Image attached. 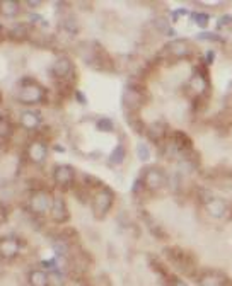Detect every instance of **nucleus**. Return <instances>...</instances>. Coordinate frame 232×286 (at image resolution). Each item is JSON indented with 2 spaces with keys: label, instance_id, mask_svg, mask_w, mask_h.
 Returning <instances> with one entry per match:
<instances>
[{
  "label": "nucleus",
  "instance_id": "nucleus-1",
  "mask_svg": "<svg viewBox=\"0 0 232 286\" xmlns=\"http://www.w3.org/2000/svg\"><path fill=\"white\" fill-rule=\"evenodd\" d=\"M16 97L21 104H44L48 102V91L35 79L26 77L21 80V89Z\"/></svg>",
  "mask_w": 232,
  "mask_h": 286
},
{
  "label": "nucleus",
  "instance_id": "nucleus-2",
  "mask_svg": "<svg viewBox=\"0 0 232 286\" xmlns=\"http://www.w3.org/2000/svg\"><path fill=\"white\" fill-rule=\"evenodd\" d=\"M115 203V192L111 188L103 186L96 191V194L92 196V210L97 218H104L108 215V211L111 210Z\"/></svg>",
  "mask_w": 232,
  "mask_h": 286
},
{
  "label": "nucleus",
  "instance_id": "nucleus-3",
  "mask_svg": "<svg viewBox=\"0 0 232 286\" xmlns=\"http://www.w3.org/2000/svg\"><path fill=\"white\" fill-rule=\"evenodd\" d=\"M144 104H145L144 89L138 87V85L130 84L128 87L125 89V92H123V107H125L130 114H133L135 111L140 109Z\"/></svg>",
  "mask_w": 232,
  "mask_h": 286
},
{
  "label": "nucleus",
  "instance_id": "nucleus-4",
  "mask_svg": "<svg viewBox=\"0 0 232 286\" xmlns=\"http://www.w3.org/2000/svg\"><path fill=\"white\" fill-rule=\"evenodd\" d=\"M51 203H53V198H50L48 191H35L31 194L28 201V206H29V211L33 215H38V217H43L46 211L51 210Z\"/></svg>",
  "mask_w": 232,
  "mask_h": 286
},
{
  "label": "nucleus",
  "instance_id": "nucleus-5",
  "mask_svg": "<svg viewBox=\"0 0 232 286\" xmlns=\"http://www.w3.org/2000/svg\"><path fill=\"white\" fill-rule=\"evenodd\" d=\"M50 73L58 82H70V77L76 73V66H74V62L69 57H58L51 65Z\"/></svg>",
  "mask_w": 232,
  "mask_h": 286
},
{
  "label": "nucleus",
  "instance_id": "nucleus-6",
  "mask_svg": "<svg viewBox=\"0 0 232 286\" xmlns=\"http://www.w3.org/2000/svg\"><path fill=\"white\" fill-rule=\"evenodd\" d=\"M140 179L144 183V188L152 192L159 191V189H162L166 186V176H164V172L159 167H149V169H145L144 174L140 176Z\"/></svg>",
  "mask_w": 232,
  "mask_h": 286
},
{
  "label": "nucleus",
  "instance_id": "nucleus-7",
  "mask_svg": "<svg viewBox=\"0 0 232 286\" xmlns=\"http://www.w3.org/2000/svg\"><path fill=\"white\" fill-rule=\"evenodd\" d=\"M53 179H55V183H57V186L67 189V188H70V186L74 184V179H76V170H74V167L65 165V163L57 165L53 169Z\"/></svg>",
  "mask_w": 232,
  "mask_h": 286
},
{
  "label": "nucleus",
  "instance_id": "nucleus-8",
  "mask_svg": "<svg viewBox=\"0 0 232 286\" xmlns=\"http://www.w3.org/2000/svg\"><path fill=\"white\" fill-rule=\"evenodd\" d=\"M51 217L57 223L63 225L70 220V211H69V206H67V201L62 198V196H55L53 198V203H51Z\"/></svg>",
  "mask_w": 232,
  "mask_h": 286
},
{
  "label": "nucleus",
  "instance_id": "nucleus-9",
  "mask_svg": "<svg viewBox=\"0 0 232 286\" xmlns=\"http://www.w3.org/2000/svg\"><path fill=\"white\" fill-rule=\"evenodd\" d=\"M166 53L171 55L173 58H186L190 53H192V46H190V41L188 39H174L171 43L166 44Z\"/></svg>",
  "mask_w": 232,
  "mask_h": 286
},
{
  "label": "nucleus",
  "instance_id": "nucleus-10",
  "mask_svg": "<svg viewBox=\"0 0 232 286\" xmlns=\"http://www.w3.org/2000/svg\"><path fill=\"white\" fill-rule=\"evenodd\" d=\"M205 210L212 218H224L229 211V206H227L226 199L212 196L208 201H205Z\"/></svg>",
  "mask_w": 232,
  "mask_h": 286
},
{
  "label": "nucleus",
  "instance_id": "nucleus-11",
  "mask_svg": "<svg viewBox=\"0 0 232 286\" xmlns=\"http://www.w3.org/2000/svg\"><path fill=\"white\" fill-rule=\"evenodd\" d=\"M31 34H33V26L29 24V22H17V24H14L12 28L7 31V38L12 41H17V43L29 39Z\"/></svg>",
  "mask_w": 232,
  "mask_h": 286
},
{
  "label": "nucleus",
  "instance_id": "nucleus-12",
  "mask_svg": "<svg viewBox=\"0 0 232 286\" xmlns=\"http://www.w3.org/2000/svg\"><path fill=\"white\" fill-rule=\"evenodd\" d=\"M22 244L19 239H14V237H5V239L0 240V255L3 259H12L16 257L21 252Z\"/></svg>",
  "mask_w": 232,
  "mask_h": 286
},
{
  "label": "nucleus",
  "instance_id": "nucleus-13",
  "mask_svg": "<svg viewBox=\"0 0 232 286\" xmlns=\"http://www.w3.org/2000/svg\"><path fill=\"white\" fill-rule=\"evenodd\" d=\"M28 157L31 162L35 163H43L48 157V148L46 143L41 142V140H36V142L29 143L28 147Z\"/></svg>",
  "mask_w": 232,
  "mask_h": 286
},
{
  "label": "nucleus",
  "instance_id": "nucleus-14",
  "mask_svg": "<svg viewBox=\"0 0 232 286\" xmlns=\"http://www.w3.org/2000/svg\"><path fill=\"white\" fill-rule=\"evenodd\" d=\"M200 286H226L227 278L219 271H205L198 280Z\"/></svg>",
  "mask_w": 232,
  "mask_h": 286
},
{
  "label": "nucleus",
  "instance_id": "nucleus-15",
  "mask_svg": "<svg viewBox=\"0 0 232 286\" xmlns=\"http://www.w3.org/2000/svg\"><path fill=\"white\" fill-rule=\"evenodd\" d=\"M147 135L152 142L160 143L167 136V125L164 121H154L152 125L147 126Z\"/></svg>",
  "mask_w": 232,
  "mask_h": 286
},
{
  "label": "nucleus",
  "instance_id": "nucleus-16",
  "mask_svg": "<svg viewBox=\"0 0 232 286\" xmlns=\"http://www.w3.org/2000/svg\"><path fill=\"white\" fill-rule=\"evenodd\" d=\"M28 281L31 286H50V278L43 269H33L28 274Z\"/></svg>",
  "mask_w": 232,
  "mask_h": 286
},
{
  "label": "nucleus",
  "instance_id": "nucleus-17",
  "mask_svg": "<svg viewBox=\"0 0 232 286\" xmlns=\"http://www.w3.org/2000/svg\"><path fill=\"white\" fill-rule=\"evenodd\" d=\"M21 126L24 129H38L41 126V116L39 113H24L21 116Z\"/></svg>",
  "mask_w": 232,
  "mask_h": 286
},
{
  "label": "nucleus",
  "instance_id": "nucleus-18",
  "mask_svg": "<svg viewBox=\"0 0 232 286\" xmlns=\"http://www.w3.org/2000/svg\"><path fill=\"white\" fill-rule=\"evenodd\" d=\"M125 159H126V148L119 143V145H116L115 150L110 154L108 162H110V165H121V163L125 162Z\"/></svg>",
  "mask_w": 232,
  "mask_h": 286
},
{
  "label": "nucleus",
  "instance_id": "nucleus-19",
  "mask_svg": "<svg viewBox=\"0 0 232 286\" xmlns=\"http://www.w3.org/2000/svg\"><path fill=\"white\" fill-rule=\"evenodd\" d=\"M12 133H14L12 121H10L7 116H2V114H0V140L10 138V136H12Z\"/></svg>",
  "mask_w": 232,
  "mask_h": 286
},
{
  "label": "nucleus",
  "instance_id": "nucleus-20",
  "mask_svg": "<svg viewBox=\"0 0 232 286\" xmlns=\"http://www.w3.org/2000/svg\"><path fill=\"white\" fill-rule=\"evenodd\" d=\"M31 43L36 44V46H50L51 43H53V36L48 34V32H35L33 31L31 34Z\"/></svg>",
  "mask_w": 232,
  "mask_h": 286
},
{
  "label": "nucleus",
  "instance_id": "nucleus-21",
  "mask_svg": "<svg viewBox=\"0 0 232 286\" xmlns=\"http://www.w3.org/2000/svg\"><path fill=\"white\" fill-rule=\"evenodd\" d=\"M19 2H2L0 3V12L5 14L7 17H16L19 14Z\"/></svg>",
  "mask_w": 232,
  "mask_h": 286
},
{
  "label": "nucleus",
  "instance_id": "nucleus-22",
  "mask_svg": "<svg viewBox=\"0 0 232 286\" xmlns=\"http://www.w3.org/2000/svg\"><path fill=\"white\" fill-rule=\"evenodd\" d=\"M126 121H128L130 128H132L135 133H142L144 129H147V128L144 126V123H142L140 118L135 116V114H130V113H128V116H126Z\"/></svg>",
  "mask_w": 232,
  "mask_h": 286
},
{
  "label": "nucleus",
  "instance_id": "nucleus-23",
  "mask_svg": "<svg viewBox=\"0 0 232 286\" xmlns=\"http://www.w3.org/2000/svg\"><path fill=\"white\" fill-rule=\"evenodd\" d=\"M96 128L99 129V131H103V133H110V131H113L115 129V125H113V121H111L110 118H99V120L96 121Z\"/></svg>",
  "mask_w": 232,
  "mask_h": 286
},
{
  "label": "nucleus",
  "instance_id": "nucleus-24",
  "mask_svg": "<svg viewBox=\"0 0 232 286\" xmlns=\"http://www.w3.org/2000/svg\"><path fill=\"white\" fill-rule=\"evenodd\" d=\"M82 186L84 188H103V183H101V179H97V177L91 176V174H84V177H82Z\"/></svg>",
  "mask_w": 232,
  "mask_h": 286
},
{
  "label": "nucleus",
  "instance_id": "nucleus-25",
  "mask_svg": "<svg viewBox=\"0 0 232 286\" xmlns=\"http://www.w3.org/2000/svg\"><path fill=\"white\" fill-rule=\"evenodd\" d=\"M192 19L194 21V24L200 26V28H207L208 22H210V16L205 12H192Z\"/></svg>",
  "mask_w": 232,
  "mask_h": 286
},
{
  "label": "nucleus",
  "instance_id": "nucleus-26",
  "mask_svg": "<svg viewBox=\"0 0 232 286\" xmlns=\"http://www.w3.org/2000/svg\"><path fill=\"white\" fill-rule=\"evenodd\" d=\"M137 155H138V159H140L142 162H147L149 159L152 157V152H151V148H149V145L147 143H138L137 145Z\"/></svg>",
  "mask_w": 232,
  "mask_h": 286
},
{
  "label": "nucleus",
  "instance_id": "nucleus-27",
  "mask_svg": "<svg viewBox=\"0 0 232 286\" xmlns=\"http://www.w3.org/2000/svg\"><path fill=\"white\" fill-rule=\"evenodd\" d=\"M62 28L65 29L69 34H72V36H76L77 32H78V22L76 17H72V19H65L62 22Z\"/></svg>",
  "mask_w": 232,
  "mask_h": 286
},
{
  "label": "nucleus",
  "instance_id": "nucleus-28",
  "mask_svg": "<svg viewBox=\"0 0 232 286\" xmlns=\"http://www.w3.org/2000/svg\"><path fill=\"white\" fill-rule=\"evenodd\" d=\"M196 39H200V41H222V36L215 34V32H200V34H196Z\"/></svg>",
  "mask_w": 232,
  "mask_h": 286
},
{
  "label": "nucleus",
  "instance_id": "nucleus-29",
  "mask_svg": "<svg viewBox=\"0 0 232 286\" xmlns=\"http://www.w3.org/2000/svg\"><path fill=\"white\" fill-rule=\"evenodd\" d=\"M227 26H232V16L231 14H222L217 21V28L222 29V28H227Z\"/></svg>",
  "mask_w": 232,
  "mask_h": 286
},
{
  "label": "nucleus",
  "instance_id": "nucleus-30",
  "mask_svg": "<svg viewBox=\"0 0 232 286\" xmlns=\"http://www.w3.org/2000/svg\"><path fill=\"white\" fill-rule=\"evenodd\" d=\"M186 14H188V10H186V9H178V10H174V12H173V22L178 21V17L186 16Z\"/></svg>",
  "mask_w": 232,
  "mask_h": 286
},
{
  "label": "nucleus",
  "instance_id": "nucleus-31",
  "mask_svg": "<svg viewBox=\"0 0 232 286\" xmlns=\"http://www.w3.org/2000/svg\"><path fill=\"white\" fill-rule=\"evenodd\" d=\"M7 218H9V211L3 204H0V222H5Z\"/></svg>",
  "mask_w": 232,
  "mask_h": 286
},
{
  "label": "nucleus",
  "instance_id": "nucleus-32",
  "mask_svg": "<svg viewBox=\"0 0 232 286\" xmlns=\"http://www.w3.org/2000/svg\"><path fill=\"white\" fill-rule=\"evenodd\" d=\"M41 266L48 267V269H53V267L57 266V261H55V259H50V261H43V262H41Z\"/></svg>",
  "mask_w": 232,
  "mask_h": 286
},
{
  "label": "nucleus",
  "instance_id": "nucleus-33",
  "mask_svg": "<svg viewBox=\"0 0 232 286\" xmlns=\"http://www.w3.org/2000/svg\"><path fill=\"white\" fill-rule=\"evenodd\" d=\"M76 97H77L78 104H87V99H85V95L82 94L80 91H77V92H76Z\"/></svg>",
  "mask_w": 232,
  "mask_h": 286
},
{
  "label": "nucleus",
  "instance_id": "nucleus-34",
  "mask_svg": "<svg viewBox=\"0 0 232 286\" xmlns=\"http://www.w3.org/2000/svg\"><path fill=\"white\" fill-rule=\"evenodd\" d=\"M29 19H33L31 22H41V21H44L43 17L38 16V14H31V16H29Z\"/></svg>",
  "mask_w": 232,
  "mask_h": 286
},
{
  "label": "nucleus",
  "instance_id": "nucleus-35",
  "mask_svg": "<svg viewBox=\"0 0 232 286\" xmlns=\"http://www.w3.org/2000/svg\"><path fill=\"white\" fill-rule=\"evenodd\" d=\"M205 58H207V63H213V58H215V53H213V51L210 50V51H208V53H207V57H205Z\"/></svg>",
  "mask_w": 232,
  "mask_h": 286
},
{
  "label": "nucleus",
  "instance_id": "nucleus-36",
  "mask_svg": "<svg viewBox=\"0 0 232 286\" xmlns=\"http://www.w3.org/2000/svg\"><path fill=\"white\" fill-rule=\"evenodd\" d=\"M5 34H7L5 28H3V26L0 24V39H3V38H5Z\"/></svg>",
  "mask_w": 232,
  "mask_h": 286
},
{
  "label": "nucleus",
  "instance_id": "nucleus-37",
  "mask_svg": "<svg viewBox=\"0 0 232 286\" xmlns=\"http://www.w3.org/2000/svg\"><path fill=\"white\" fill-rule=\"evenodd\" d=\"M28 5L31 7V9H36V7L41 5V2H33V0H31V2H28Z\"/></svg>",
  "mask_w": 232,
  "mask_h": 286
},
{
  "label": "nucleus",
  "instance_id": "nucleus-38",
  "mask_svg": "<svg viewBox=\"0 0 232 286\" xmlns=\"http://www.w3.org/2000/svg\"><path fill=\"white\" fill-rule=\"evenodd\" d=\"M173 286H188V285H186L185 281H179V280H178V281H174Z\"/></svg>",
  "mask_w": 232,
  "mask_h": 286
},
{
  "label": "nucleus",
  "instance_id": "nucleus-39",
  "mask_svg": "<svg viewBox=\"0 0 232 286\" xmlns=\"http://www.w3.org/2000/svg\"><path fill=\"white\" fill-rule=\"evenodd\" d=\"M3 102V95H2V92H0V104Z\"/></svg>",
  "mask_w": 232,
  "mask_h": 286
}]
</instances>
